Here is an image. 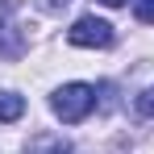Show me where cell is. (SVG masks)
<instances>
[{
    "label": "cell",
    "mask_w": 154,
    "mask_h": 154,
    "mask_svg": "<svg viewBox=\"0 0 154 154\" xmlns=\"http://www.w3.org/2000/svg\"><path fill=\"white\" fill-rule=\"evenodd\" d=\"M50 108H54L58 121L75 125V121H83V117L96 108V88H92V83H63L50 96Z\"/></svg>",
    "instance_id": "1"
},
{
    "label": "cell",
    "mask_w": 154,
    "mask_h": 154,
    "mask_svg": "<svg viewBox=\"0 0 154 154\" xmlns=\"http://www.w3.org/2000/svg\"><path fill=\"white\" fill-rule=\"evenodd\" d=\"M67 42L71 46H88V50H104V46H112V25L100 21V17H79L67 29Z\"/></svg>",
    "instance_id": "2"
},
{
    "label": "cell",
    "mask_w": 154,
    "mask_h": 154,
    "mask_svg": "<svg viewBox=\"0 0 154 154\" xmlns=\"http://www.w3.org/2000/svg\"><path fill=\"white\" fill-rule=\"evenodd\" d=\"M21 54H25V33L17 25H8V21H0V58L13 63V58H21Z\"/></svg>",
    "instance_id": "3"
},
{
    "label": "cell",
    "mask_w": 154,
    "mask_h": 154,
    "mask_svg": "<svg viewBox=\"0 0 154 154\" xmlns=\"http://www.w3.org/2000/svg\"><path fill=\"white\" fill-rule=\"evenodd\" d=\"M25 112V100L17 92H0V121H17Z\"/></svg>",
    "instance_id": "4"
},
{
    "label": "cell",
    "mask_w": 154,
    "mask_h": 154,
    "mask_svg": "<svg viewBox=\"0 0 154 154\" xmlns=\"http://www.w3.org/2000/svg\"><path fill=\"white\" fill-rule=\"evenodd\" d=\"M133 13H137V21H142V25H154V0H137V4H133Z\"/></svg>",
    "instance_id": "5"
},
{
    "label": "cell",
    "mask_w": 154,
    "mask_h": 154,
    "mask_svg": "<svg viewBox=\"0 0 154 154\" xmlns=\"http://www.w3.org/2000/svg\"><path fill=\"white\" fill-rule=\"evenodd\" d=\"M137 108H142L146 117H154V88H146V92L137 96Z\"/></svg>",
    "instance_id": "6"
},
{
    "label": "cell",
    "mask_w": 154,
    "mask_h": 154,
    "mask_svg": "<svg viewBox=\"0 0 154 154\" xmlns=\"http://www.w3.org/2000/svg\"><path fill=\"white\" fill-rule=\"evenodd\" d=\"M38 4H42V8H46V13H58V8H67V4H71V0H38Z\"/></svg>",
    "instance_id": "7"
},
{
    "label": "cell",
    "mask_w": 154,
    "mask_h": 154,
    "mask_svg": "<svg viewBox=\"0 0 154 154\" xmlns=\"http://www.w3.org/2000/svg\"><path fill=\"white\" fill-rule=\"evenodd\" d=\"M96 4H108V8H121V4H129V0H96Z\"/></svg>",
    "instance_id": "8"
},
{
    "label": "cell",
    "mask_w": 154,
    "mask_h": 154,
    "mask_svg": "<svg viewBox=\"0 0 154 154\" xmlns=\"http://www.w3.org/2000/svg\"><path fill=\"white\" fill-rule=\"evenodd\" d=\"M58 154H67V150H58Z\"/></svg>",
    "instance_id": "9"
}]
</instances>
